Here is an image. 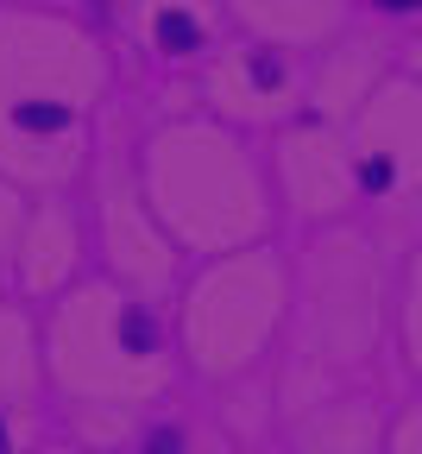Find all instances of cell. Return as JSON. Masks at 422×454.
I'll use <instances>...</instances> for the list:
<instances>
[{
	"instance_id": "cell-1",
	"label": "cell",
	"mask_w": 422,
	"mask_h": 454,
	"mask_svg": "<svg viewBox=\"0 0 422 454\" xmlns=\"http://www.w3.org/2000/svg\"><path fill=\"white\" fill-rule=\"evenodd\" d=\"M158 38H170V44H190V38H196V26L170 13V20H158Z\"/></svg>"
},
{
	"instance_id": "cell-2",
	"label": "cell",
	"mask_w": 422,
	"mask_h": 454,
	"mask_svg": "<svg viewBox=\"0 0 422 454\" xmlns=\"http://www.w3.org/2000/svg\"><path fill=\"white\" fill-rule=\"evenodd\" d=\"M152 454H176V435H152Z\"/></svg>"
}]
</instances>
